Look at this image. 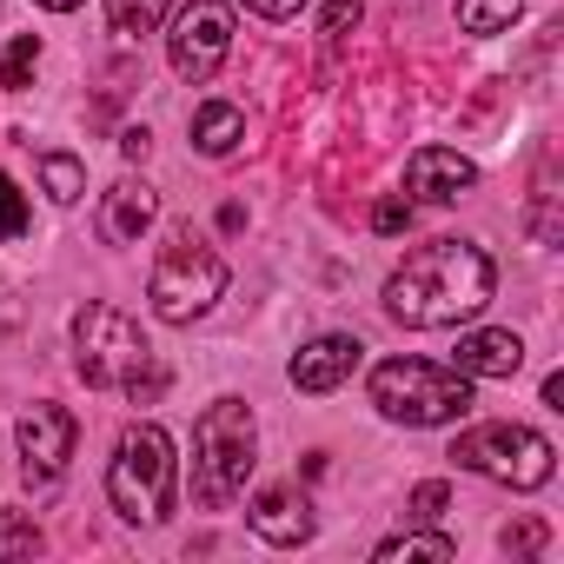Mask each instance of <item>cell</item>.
<instances>
[{
    "mask_svg": "<svg viewBox=\"0 0 564 564\" xmlns=\"http://www.w3.org/2000/svg\"><path fill=\"white\" fill-rule=\"evenodd\" d=\"M28 232V206H21V186L0 173V239H21Z\"/></svg>",
    "mask_w": 564,
    "mask_h": 564,
    "instance_id": "23",
    "label": "cell"
},
{
    "mask_svg": "<svg viewBox=\"0 0 564 564\" xmlns=\"http://www.w3.org/2000/svg\"><path fill=\"white\" fill-rule=\"evenodd\" d=\"M153 219H160V199H153L147 180H120V186L100 199V232H107V246H133Z\"/></svg>",
    "mask_w": 564,
    "mask_h": 564,
    "instance_id": "14",
    "label": "cell"
},
{
    "mask_svg": "<svg viewBox=\"0 0 564 564\" xmlns=\"http://www.w3.org/2000/svg\"><path fill=\"white\" fill-rule=\"evenodd\" d=\"M246 14H259V21H300L306 14V0H239Z\"/></svg>",
    "mask_w": 564,
    "mask_h": 564,
    "instance_id": "27",
    "label": "cell"
},
{
    "mask_svg": "<svg viewBox=\"0 0 564 564\" xmlns=\"http://www.w3.org/2000/svg\"><path fill=\"white\" fill-rule=\"evenodd\" d=\"M359 359H366V346H359V339H346V333H326V339L300 346L286 372H293V386H300V392H339V386L359 372Z\"/></svg>",
    "mask_w": 564,
    "mask_h": 564,
    "instance_id": "12",
    "label": "cell"
},
{
    "mask_svg": "<svg viewBox=\"0 0 564 564\" xmlns=\"http://www.w3.org/2000/svg\"><path fill=\"white\" fill-rule=\"evenodd\" d=\"M34 8H47V14H74L80 0H34Z\"/></svg>",
    "mask_w": 564,
    "mask_h": 564,
    "instance_id": "30",
    "label": "cell"
},
{
    "mask_svg": "<svg viewBox=\"0 0 564 564\" xmlns=\"http://www.w3.org/2000/svg\"><path fill=\"white\" fill-rule=\"evenodd\" d=\"M452 458H458L465 471L491 478V485H511V491H538V485H551V471H557L551 438L531 432V425H471V432H458Z\"/></svg>",
    "mask_w": 564,
    "mask_h": 564,
    "instance_id": "7",
    "label": "cell"
},
{
    "mask_svg": "<svg viewBox=\"0 0 564 564\" xmlns=\"http://www.w3.org/2000/svg\"><path fill=\"white\" fill-rule=\"evenodd\" d=\"M372 405L392 425H452L471 412V379L432 359H386L372 366Z\"/></svg>",
    "mask_w": 564,
    "mask_h": 564,
    "instance_id": "4",
    "label": "cell"
},
{
    "mask_svg": "<svg viewBox=\"0 0 564 564\" xmlns=\"http://www.w3.org/2000/svg\"><path fill=\"white\" fill-rule=\"evenodd\" d=\"M120 153H127V160H147V133H140V127H133V133H120Z\"/></svg>",
    "mask_w": 564,
    "mask_h": 564,
    "instance_id": "28",
    "label": "cell"
},
{
    "mask_svg": "<svg viewBox=\"0 0 564 564\" xmlns=\"http://www.w3.org/2000/svg\"><path fill=\"white\" fill-rule=\"evenodd\" d=\"M173 485H180V458H173V432L153 419H133L113 445L107 465V498L127 524H166L173 518Z\"/></svg>",
    "mask_w": 564,
    "mask_h": 564,
    "instance_id": "3",
    "label": "cell"
},
{
    "mask_svg": "<svg viewBox=\"0 0 564 564\" xmlns=\"http://www.w3.org/2000/svg\"><path fill=\"white\" fill-rule=\"evenodd\" d=\"M471 186H478V166H471L465 153H452V147H419V153L405 160V193L425 199V206H452V199L471 193Z\"/></svg>",
    "mask_w": 564,
    "mask_h": 564,
    "instance_id": "11",
    "label": "cell"
},
{
    "mask_svg": "<svg viewBox=\"0 0 564 564\" xmlns=\"http://www.w3.org/2000/svg\"><path fill=\"white\" fill-rule=\"evenodd\" d=\"M74 438H80V425H74V412L67 405H28L21 412V458H28V478H61L67 471V458H74Z\"/></svg>",
    "mask_w": 564,
    "mask_h": 564,
    "instance_id": "9",
    "label": "cell"
},
{
    "mask_svg": "<svg viewBox=\"0 0 564 564\" xmlns=\"http://www.w3.org/2000/svg\"><path fill=\"white\" fill-rule=\"evenodd\" d=\"M445 505H452V485H445V478H425V485H412V498H405V524H438Z\"/></svg>",
    "mask_w": 564,
    "mask_h": 564,
    "instance_id": "21",
    "label": "cell"
},
{
    "mask_svg": "<svg viewBox=\"0 0 564 564\" xmlns=\"http://www.w3.org/2000/svg\"><path fill=\"white\" fill-rule=\"evenodd\" d=\"M246 524L265 538V544H279V551H300L306 538H313V498L306 491H293V485H265L252 505H246Z\"/></svg>",
    "mask_w": 564,
    "mask_h": 564,
    "instance_id": "10",
    "label": "cell"
},
{
    "mask_svg": "<svg viewBox=\"0 0 564 564\" xmlns=\"http://www.w3.org/2000/svg\"><path fill=\"white\" fill-rule=\"evenodd\" d=\"M452 366H458L465 379H511V372L524 366V339H518V333H498V326H478V333L458 339Z\"/></svg>",
    "mask_w": 564,
    "mask_h": 564,
    "instance_id": "13",
    "label": "cell"
},
{
    "mask_svg": "<svg viewBox=\"0 0 564 564\" xmlns=\"http://www.w3.org/2000/svg\"><path fill=\"white\" fill-rule=\"evenodd\" d=\"M166 8L173 0H107V21H113L120 41H140V34H153L166 21Z\"/></svg>",
    "mask_w": 564,
    "mask_h": 564,
    "instance_id": "18",
    "label": "cell"
},
{
    "mask_svg": "<svg viewBox=\"0 0 564 564\" xmlns=\"http://www.w3.org/2000/svg\"><path fill=\"white\" fill-rule=\"evenodd\" d=\"M232 54V8L226 0H193V8L173 14V34H166V61L180 80H213Z\"/></svg>",
    "mask_w": 564,
    "mask_h": 564,
    "instance_id": "8",
    "label": "cell"
},
{
    "mask_svg": "<svg viewBox=\"0 0 564 564\" xmlns=\"http://www.w3.org/2000/svg\"><path fill=\"white\" fill-rule=\"evenodd\" d=\"M491 286H498V272H491L485 246L432 239V246H412L399 259V272L386 279V313L412 333H438V326L478 319L491 306Z\"/></svg>",
    "mask_w": 564,
    "mask_h": 564,
    "instance_id": "1",
    "label": "cell"
},
{
    "mask_svg": "<svg viewBox=\"0 0 564 564\" xmlns=\"http://www.w3.org/2000/svg\"><path fill=\"white\" fill-rule=\"evenodd\" d=\"M372 232H386V239L412 232V199H379L372 206Z\"/></svg>",
    "mask_w": 564,
    "mask_h": 564,
    "instance_id": "24",
    "label": "cell"
},
{
    "mask_svg": "<svg viewBox=\"0 0 564 564\" xmlns=\"http://www.w3.org/2000/svg\"><path fill=\"white\" fill-rule=\"evenodd\" d=\"M226 293V259L213 246H199L193 232H173L153 259V279H147V300L166 326H193L219 306Z\"/></svg>",
    "mask_w": 564,
    "mask_h": 564,
    "instance_id": "5",
    "label": "cell"
},
{
    "mask_svg": "<svg viewBox=\"0 0 564 564\" xmlns=\"http://www.w3.org/2000/svg\"><path fill=\"white\" fill-rule=\"evenodd\" d=\"M41 186H47L54 206H80V193H87V166H80L74 153H41Z\"/></svg>",
    "mask_w": 564,
    "mask_h": 564,
    "instance_id": "17",
    "label": "cell"
},
{
    "mask_svg": "<svg viewBox=\"0 0 564 564\" xmlns=\"http://www.w3.org/2000/svg\"><path fill=\"white\" fill-rule=\"evenodd\" d=\"M505 551H511V557H538V551H544V524H538V518L505 524Z\"/></svg>",
    "mask_w": 564,
    "mask_h": 564,
    "instance_id": "25",
    "label": "cell"
},
{
    "mask_svg": "<svg viewBox=\"0 0 564 564\" xmlns=\"http://www.w3.org/2000/svg\"><path fill=\"white\" fill-rule=\"evenodd\" d=\"M359 14H366L359 0H333V8L319 14V34H326V41H346V28H359Z\"/></svg>",
    "mask_w": 564,
    "mask_h": 564,
    "instance_id": "26",
    "label": "cell"
},
{
    "mask_svg": "<svg viewBox=\"0 0 564 564\" xmlns=\"http://www.w3.org/2000/svg\"><path fill=\"white\" fill-rule=\"evenodd\" d=\"M452 551H458V544H452L445 531H405V538H386L372 557H379V564H412V557H425V564H452Z\"/></svg>",
    "mask_w": 564,
    "mask_h": 564,
    "instance_id": "16",
    "label": "cell"
},
{
    "mask_svg": "<svg viewBox=\"0 0 564 564\" xmlns=\"http://www.w3.org/2000/svg\"><path fill=\"white\" fill-rule=\"evenodd\" d=\"M34 67H41V41H34V34L8 41V54H0V87H8V94H21V87L34 80Z\"/></svg>",
    "mask_w": 564,
    "mask_h": 564,
    "instance_id": "20",
    "label": "cell"
},
{
    "mask_svg": "<svg viewBox=\"0 0 564 564\" xmlns=\"http://www.w3.org/2000/svg\"><path fill=\"white\" fill-rule=\"evenodd\" d=\"M544 405H551V412H564V372H551V379H544Z\"/></svg>",
    "mask_w": 564,
    "mask_h": 564,
    "instance_id": "29",
    "label": "cell"
},
{
    "mask_svg": "<svg viewBox=\"0 0 564 564\" xmlns=\"http://www.w3.org/2000/svg\"><path fill=\"white\" fill-rule=\"evenodd\" d=\"M239 140H246V113H239L232 100H206V107L193 113V147H199L206 160H226Z\"/></svg>",
    "mask_w": 564,
    "mask_h": 564,
    "instance_id": "15",
    "label": "cell"
},
{
    "mask_svg": "<svg viewBox=\"0 0 564 564\" xmlns=\"http://www.w3.org/2000/svg\"><path fill=\"white\" fill-rule=\"evenodd\" d=\"M524 0H458V28L465 34H505L518 21Z\"/></svg>",
    "mask_w": 564,
    "mask_h": 564,
    "instance_id": "19",
    "label": "cell"
},
{
    "mask_svg": "<svg viewBox=\"0 0 564 564\" xmlns=\"http://www.w3.org/2000/svg\"><path fill=\"white\" fill-rule=\"evenodd\" d=\"M259 465V425L246 399H213L193 425V505L199 511H226L232 498H246V478Z\"/></svg>",
    "mask_w": 564,
    "mask_h": 564,
    "instance_id": "2",
    "label": "cell"
},
{
    "mask_svg": "<svg viewBox=\"0 0 564 564\" xmlns=\"http://www.w3.org/2000/svg\"><path fill=\"white\" fill-rule=\"evenodd\" d=\"M28 551H41V531H34L28 518H8V511H0V557H28Z\"/></svg>",
    "mask_w": 564,
    "mask_h": 564,
    "instance_id": "22",
    "label": "cell"
},
{
    "mask_svg": "<svg viewBox=\"0 0 564 564\" xmlns=\"http://www.w3.org/2000/svg\"><path fill=\"white\" fill-rule=\"evenodd\" d=\"M74 366L94 392H127L153 366V346L120 306H80L74 313Z\"/></svg>",
    "mask_w": 564,
    "mask_h": 564,
    "instance_id": "6",
    "label": "cell"
}]
</instances>
